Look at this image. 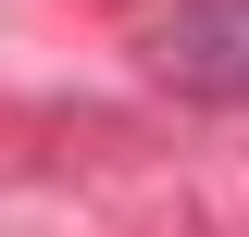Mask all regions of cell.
Wrapping results in <instances>:
<instances>
[{
	"label": "cell",
	"instance_id": "6da1fadb",
	"mask_svg": "<svg viewBox=\"0 0 249 237\" xmlns=\"http://www.w3.org/2000/svg\"><path fill=\"white\" fill-rule=\"evenodd\" d=\"M137 62H150V75H162L175 100L249 113V0H175V13H150Z\"/></svg>",
	"mask_w": 249,
	"mask_h": 237
}]
</instances>
